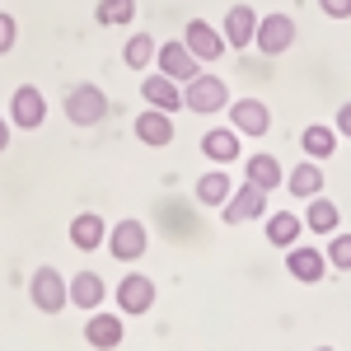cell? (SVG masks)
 Here are the masks:
<instances>
[{
	"mask_svg": "<svg viewBox=\"0 0 351 351\" xmlns=\"http://www.w3.org/2000/svg\"><path fill=\"white\" fill-rule=\"evenodd\" d=\"M108 117V94L99 84H75L66 94V122L71 127H99Z\"/></svg>",
	"mask_w": 351,
	"mask_h": 351,
	"instance_id": "1",
	"label": "cell"
},
{
	"mask_svg": "<svg viewBox=\"0 0 351 351\" xmlns=\"http://www.w3.org/2000/svg\"><path fill=\"white\" fill-rule=\"evenodd\" d=\"M28 300H33L38 314H61V309L71 304L66 276H61L56 267H38V271H33V281H28Z\"/></svg>",
	"mask_w": 351,
	"mask_h": 351,
	"instance_id": "2",
	"label": "cell"
},
{
	"mask_svg": "<svg viewBox=\"0 0 351 351\" xmlns=\"http://www.w3.org/2000/svg\"><path fill=\"white\" fill-rule=\"evenodd\" d=\"M183 108H192V112H220V108H230V89H225V80L220 75H192L188 84H183Z\"/></svg>",
	"mask_w": 351,
	"mask_h": 351,
	"instance_id": "3",
	"label": "cell"
},
{
	"mask_svg": "<svg viewBox=\"0 0 351 351\" xmlns=\"http://www.w3.org/2000/svg\"><path fill=\"white\" fill-rule=\"evenodd\" d=\"M10 127H19V132H38L43 122H47V99H43V89L38 84H19L14 94H10Z\"/></svg>",
	"mask_w": 351,
	"mask_h": 351,
	"instance_id": "4",
	"label": "cell"
},
{
	"mask_svg": "<svg viewBox=\"0 0 351 351\" xmlns=\"http://www.w3.org/2000/svg\"><path fill=\"white\" fill-rule=\"evenodd\" d=\"M104 243H108V253L117 263H136V258L150 248V230L136 216H127V220H117V225H108V239Z\"/></svg>",
	"mask_w": 351,
	"mask_h": 351,
	"instance_id": "5",
	"label": "cell"
},
{
	"mask_svg": "<svg viewBox=\"0 0 351 351\" xmlns=\"http://www.w3.org/2000/svg\"><path fill=\"white\" fill-rule=\"evenodd\" d=\"M253 47L263 56H281L295 47V19L291 14H258V33H253Z\"/></svg>",
	"mask_w": 351,
	"mask_h": 351,
	"instance_id": "6",
	"label": "cell"
},
{
	"mask_svg": "<svg viewBox=\"0 0 351 351\" xmlns=\"http://www.w3.org/2000/svg\"><path fill=\"white\" fill-rule=\"evenodd\" d=\"M155 66H160V75H169V80L188 84L192 75H202V61L188 52V43L178 38V43H160L155 47Z\"/></svg>",
	"mask_w": 351,
	"mask_h": 351,
	"instance_id": "7",
	"label": "cell"
},
{
	"mask_svg": "<svg viewBox=\"0 0 351 351\" xmlns=\"http://www.w3.org/2000/svg\"><path fill=\"white\" fill-rule=\"evenodd\" d=\"M263 211H267V192L243 183V188H234L230 202L220 206V220H225V225H248V220H258Z\"/></svg>",
	"mask_w": 351,
	"mask_h": 351,
	"instance_id": "8",
	"label": "cell"
},
{
	"mask_svg": "<svg viewBox=\"0 0 351 351\" xmlns=\"http://www.w3.org/2000/svg\"><path fill=\"white\" fill-rule=\"evenodd\" d=\"M117 309L122 314H150L155 309V281L141 276V271H127L117 281Z\"/></svg>",
	"mask_w": 351,
	"mask_h": 351,
	"instance_id": "9",
	"label": "cell"
},
{
	"mask_svg": "<svg viewBox=\"0 0 351 351\" xmlns=\"http://www.w3.org/2000/svg\"><path fill=\"white\" fill-rule=\"evenodd\" d=\"M230 127L239 136H267L271 127V108L263 99H234L230 104Z\"/></svg>",
	"mask_w": 351,
	"mask_h": 351,
	"instance_id": "10",
	"label": "cell"
},
{
	"mask_svg": "<svg viewBox=\"0 0 351 351\" xmlns=\"http://www.w3.org/2000/svg\"><path fill=\"white\" fill-rule=\"evenodd\" d=\"M253 33H258V10H253V5H230V14H225V28H220L225 47H234V52H248Z\"/></svg>",
	"mask_w": 351,
	"mask_h": 351,
	"instance_id": "11",
	"label": "cell"
},
{
	"mask_svg": "<svg viewBox=\"0 0 351 351\" xmlns=\"http://www.w3.org/2000/svg\"><path fill=\"white\" fill-rule=\"evenodd\" d=\"M141 99H145L150 108H160V112H169V117H173V112L183 108V84L155 71V75H145V80H141Z\"/></svg>",
	"mask_w": 351,
	"mask_h": 351,
	"instance_id": "12",
	"label": "cell"
},
{
	"mask_svg": "<svg viewBox=\"0 0 351 351\" xmlns=\"http://www.w3.org/2000/svg\"><path fill=\"white\" fill-rule=\"evenodd\" d=\"M122 337H127V328H122L117 314H108V309H94V314H89V324H84V342H89V347L117 351V347H122Z\"/></svg>",
	"mask_w": 351,
	"mask_h": 351,
	"instance_id": "13",
	"label": "cell"
},
{
	"mask_svg": "<svg viewBox=\"0 0 351 351\" xmlns=\"http://www.w3.org/2000/svg\"><path fill=\"white\" fill-rule=\"evenodd\" d=\"M183 43H188V52L197 56V61H220V52H225L220 28H211L206 19H188V28H183Z\"/></svg>",
	"mask_w": 351,
	"mask_h": 351,
	"instance_id": "14",
	"label": "cell"
},
{
	"mask_svg": "<svg viewBox=\"0 0 351 351\" xmlns=\"http://www.w3.org/2000/svg\"><path fill=\"white\" fill-rule=\"evenodd\" d=\"M66 291H71V304L84 309V314L104 309V295H108V286H104V276H99V271H75V276L66 281Z\"/></svg>",
	"mask_w": 351,
	"mask_h": 351,
	"instance_id": "15",
	"label": "cell"
},
{
	"mask_svg": "<svg viewBox=\"0 0 351 351\" xmlns=\"http://www.w3.org/2000/svg\"><path fill=\"white\" fill-rule=\"evenodd\" d=\"M286 271H291L295 281H304V286H319L324 271H328L324 248H295V243H291V253H286Z\"/></svg>",
	"mask_w": 351,
	"mask_h": 351,
	"instance_id": "16",
	"label": "cell"
},
{
	"mask_svg": "<svg viewBox=\"0 0 351 351\" xmlns=\"http://www.w3.org/2000/svg\"><path fill=\"white\" fill-rule=\"evenodd\" d=\"M136 141H141V145H150V150L169 145V141H173V117L160 112V108L136 112Z\"/></svg>",
	"mask_w": 351,
	"mask_h": 351,
	"instance_id": "17",
	"label": "cell"
},
{
	"mask_svg": "<svg viewBox=\"0 0 351 351\" xmlns=\"http://www.w3.org/2000/svg\"><path fill=\"white\" fill-rule=\"evenodd\" d=\"M239 150H243V141H239L234 127H211V132L202 136V155H206L211 164H234Z\"/></svg>",
	"mask_w": 351,
	"mask_h": 351,
	"instance_id": "18",
	"label": "cell"
},
{
	"mask_svg": "<svg viewBox=\"0 0 351 351\" xmlns=\"http://www.w3.org/2000/svg\"><path fill=\"white\" fill-rule=\"evenodd\" d=\"M104 239H108V220L99 216V211H80V216L71 220V243L80 253H94Z\"/></svg>",
	"mask_w": 351,
	"mask_h": 351,
	"instance_id": "19",
	"label": "cell"
},
{
	"mask_svg": "<svg viewBox=\"0 0 351 351\" xmlns=\"http://www.w3.org/2000/svg\"><path fill=\"white\" fill-rule=\"evenodd\" d=\"M243 173H248L243 183H253V188H263V192H271V188H281V183H286L281 160L267 155V150H263V155H248V169H243Z\"/></svg>",
	"mask_w": 351,
	"mask_h": 351,
	"instance_id": "20",
	"label": "cell"
},
{
	"mask_svg": "<svg viewBox=\"0 0 351 351\" xmlns=\"http://www.w3.org/2000/svg\"><path fill=\"white\" fill-rule=\"evenodd\" d=\"M286 192H291V197H300V202L319 197V192H324V169H319V160L295 164V169L286 173Z\"/></svg>",
	"mask_w": 351,
	"mask_h": 351,
	"instance_id": "21",
	"label": "cell"
},
{
	"mask_svg": "<svg viewBox=\"0 0 351 351\" xmlns=\"http://www.w3.org/2000/svg\"><path fill=\"white\" fill-rule=\"evenodd\" d=\"M337 141H342V136L332 132L328 122H309V127H304V136H300L304 160H332V155H337Z\"/></svg>",
	"mask_w": 351,
	"mask_h": 351,
	"instance_id": "22",
	"label": "cell"
},
{
	"mask_svg": "<svg viewBox=\"0 0 351 351\" xmlns=\"http://www.w3.org/2000/svg\"><path fill=\"white\" fill-rule=\"evenodd\" d=\"M304 225L314 230V234H337V225H342V211H337V202H328L324 192L319 197H309V206H304Z\"/></svg>",
	"mask_w": 351,
	"mask_h": 351,
	"instance_id": "23",
	"label": "cell"
},
{
	"mask_svg": "<svg viewBox=\"0 0 351 351\" xmlns=\"http://www.w3.org/2000/svg\"><path fill=\"white\" fill-rule=\"evenodd\" d=\"M230 192H234V178H230V173H220V169H211V173H202V178H197V202H202V206H225V202H230Z\"/></svg>",
	"mask_w": 351,
	"mask_h": 351,
	"instance_id": "24",
	"label": "cell"
},
{
	"mask_svg": "<svg viewBox=\"0 0 351 351\" xmlns=\"http://www.w3.org/2000/svg\"><path fill=\"white\" fill-rule=\"evenodd\" d=\"M300 230H304V220L295 211H271L267 216V243L271 248H291L300 239Z\"/></svg>",
	"mask_w": 351,
	"mask_h": 351,
	"instance_id": "25",
	"label": "cell"
},
{
	"mask_svg": "<svg viewBox=\"0 0 351 351\" xmlns=\"http://www.w3.org/2000/svg\"><path fill=\"white\" fill-rule=\"evenodd\" d=\"M155 47H160V43H155L150 33H132L127 47H122V61H127L132 71H145V66H155Z\"/></svg>",
	"mask_w": 351,
	"mask_h": 351,
	"instance_id": "26",
	"label": "cell"
},
{
	"mask_svg": "<svg viewBox=\"0 0 351 351\" xmlns=\"http://www.w3.org/2000/svg\"><path fill=\"white\" fill-rule=\"evenodd\" d=\"M94 19L104 28H122V24H136V0H99Z\"/></svg>",
	"mask_w": 351,
	"mask_h": 351,
	"instance_id": "27",
	"label": "cell"
},
{
	"mask_svg": "<svg viewBox=\"0 0 351 351\" xmlns=\"http://www.w3.org/2000/svg\"><path fill=\"white\" fill-rule=\"evenodd\" d=\"M324 258H328L332 271H351V234H332L328 248H324Z\"/></svg>",
	"mask_w": 351,
	"mask_h": 351,
	"instance_id": "28",
	"label": "cell"
},
{
	"mask_svg": "<svg viewBox=\"0 0 351 351\" xmlns=\"http://www.w3.org/2000/svg\"><path fill=\"white\" fill-rule=\"evenodd\" d=\"M14 43H19V24H14V14H0V56L14 52Z\"/></svg>",
	"mask_w": 351,
	"mask_h": 351,
	"instance_id": "29",
	"label": "cell"
},
{
	"mask_svg": "<svg viewBox=\"0 0 351 351\" xmlns=\"http://www.w3.org/2000/svg\"><path fill=\"white\" fill-rule=\"evenodd\" d=\"M319 10L328 19H351V0H319Z\"/></svg>",
	"mask_w": 351,
	"mask_h": 351,
	"instance_id": "30",
	"label": "cell"
},
{
	"mask_svg": "<svg viewBox=\"0 0 351 351\" xmlns=\"http://www.w3.org/2000/svg\"><path fill=\"white\" fill-rule=\"evenodd\" d=\"M332 132L351 141V104H342V108H337V122H332Z\"/></svg>",
	"mask_w": 351,
	"mask_h": 351,
	"instance_id": "31",
	"label": "cell"
},
{
	"mask_svg": "<svg viewBox=\"0 0 351 351\" xmlns=\"http://www.w3.org/2000/svg\"><path fill=\"white\" fill-rule=\"evenodd\" d=\"M5 145H10V117L0 112V155H5Z\"/></svg>",
	"mask_w": 351,
	"mask_h": 351,
	"instance_id": "32",
	"label": "cell"
},
{
	"mask_svg": "<svg viewBox=\"0 0 351 351\" xmlns=\"http://www.w3.org/2000/svg\"><path fill=\"white\" fill-rule=\"evenodd\" d=\"M314 351H332V347H314Z\"/></svg>",
	"mask_w": 351,
	"mask_h": 351,
	"instance_id": "33",
	"label": "cell"
}]
</instances>
